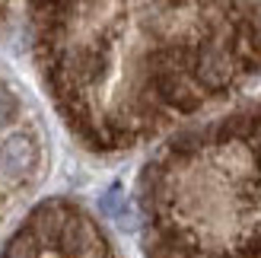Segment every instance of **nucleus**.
Wrapping results in <instances>:
<instances>
[{
    "mask_svg": "<svg viewBox=\"0 0 261 258\" xmlns=\"http://www.w3.org/2000/svg\"><path fill=\"white\" fill-rule=\"evenodd\" d=\"M48 172V131L16 76L0 67V233L13 223Z\"/></svg>",
    "mask_w": 261,
    "mask_h": 258,
    "instance_id": "obj_1",
    "label": "nucleus"
},
{
    "mask_svg": "<svg viewBox=\"0 0 261 258\" xmlns=\"http://www.w3.org/2000/svg\"><path fill=\"white\" fill-rule=\"evenodd\" d=\"M0 258H115L99 226L73 204L51 201L16 226Z\"/></svg>",
    "mask_w": 261,
    "mask_h": 258,
    "instance_id": "obj_2",
    "label": "nucleus"
},
{
    "mask_svg": "<svg viewBox=\"0 0 261 258\" xmlns=\"http://www.w3.org/2000/svg\"><path fill=\"white\" fill-rule=\"evenodd\" d=\"M7 7H10V0H0V22H4V16H7Z\"/></svg>",
    "mask_w": 261,
    "mask_h": 258,
    "instance_id": "obj_3",
    "label": "nucleus"
}]
</instances>
